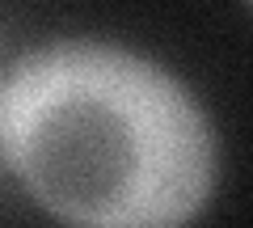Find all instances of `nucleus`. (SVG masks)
Masks as SVG:
<instances>
[{
  "label": "nucleus",
  "mask_w": 253,
  "mask_h": 228,
  "mask_svg": "<svg viewBox=\"0 0 253 228\" xmlns=\"http://www.w3.org/2000/svg\"><path fill=\"white\" fill-rule=\"evenodd\" d=\"M0 161L59 228H190L215 194L219 136L152 55L55 38L0 76Z\"/></svg>",
  "instance_id": "nucleus-1"
},
{
  "label": "nucleus",
  "mask_w": 253,
  "mask_h": 228,
  "mask_svg": "<svg viewBox=\"0 0 253 228\" xmlns=\"http://www.w3.org/2000/svg\"><path fill=\"white\" fill-rule=\"evenodd\" d=\"M241 4H249V0H241Z\"/></svg>",
  "instance_id": "nucleus-2"
}]
</instances>
